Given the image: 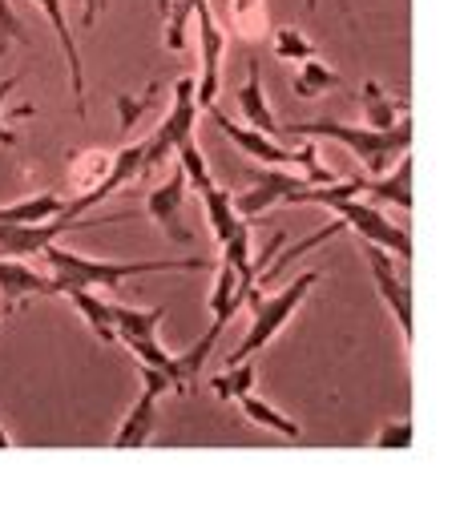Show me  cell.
Segmentation results:
<instances>
[{
  "mask_svg": "<svg viewBox=\"0 0 476 512\" xmlns=\"http://www.w3.org/2000/svg\"><path fill=\"white\" fill-rule=\"evenodd\" d=\"M41 259L57 283V295H65L69 287H101V291H117L126 279H138V275H202L210 271V259H150V263H105V259H85V254L69 250V246H57L49 242L41 250Z\"/></svg>",
  "mask_w": 476,
  "mask_h": 512,
  "instance_id": "6da1fadb",
  "label": "cell"
},
{
  "mask_svg": "<svg viewBox=\"0 0 476 512\" xmlns=\"http://www.w3.org/2000/svg\"><path fill=\"white\" fill-rule=\"evenodd\" d=\"M291 138H327V142H339L347 154L360 158V166L368 170V178L384 174L400 154L412 150V117L396 121L392 130H368V125H347V121H335V117H319V121H291L287 125Z\"/></svg>",
  "mask_w": 476,
  "mask_h": 512,
  "instance_id": "7a4b0ae2",
  "label": "cell"
},
{
  "mask_svg": "<svg viewBox=\"0 0 476 512\" xmlns=\"http://www.w3.org/2000/svg\"><path fill=\"white\" fill-rule=\"evenodd\" d=\"M315 283H319V271H303L295 283H287L283 291H275V295H263V287L255 283L251 291H247V303H251V311H255V319H251V331L243 335V343H238L234 351H230V359L226 363H238V359H251L255 351H263L283 327H287V319L303 307V299L315 291Z\"/></svg>",
  "mask_w": 476,
  "mask_h": 512,
  "instance_id": "3957f363",
  "label": "cell"
},
{
  "mask_svg": "<svg viewBox=\"0 0 476 512\" xmlns=\"http://www.w3.org/2000/svg\"><path fill=\"white\" fill-rule=\"evenodd\" d=\"M206 113H210V121L218 125V130L226 134V142H234L238 150H243L247 158H255L259 166H295V170H303V178H307V182H315V186L335 182V174H331V170H323V162H319L315 146H303V150L283 146V142H275V138H271V134H263V130H251V125L230 121L218 105H210Z\"/></svg>",
  "mask_w": 476,
  "mask_h": 512,
  "instance_id": "277c9868",
  "label": "cell"
},
{
  "mask_svg": "<svg viewBox=\"0 0 476 512\" xmlns=\"http://www.w3.org/2000/svg\"><path fill=\"white\" fill-rule=\"evenodd\" d=\"M194 121H198V101H194V77H182L174 85V105L162 117V125L146 138V174L174 162L178 146L186 138H194Z\"/></svg>",
  "mask_w": 476,
  "mask_h": 512,
  "instance_id": "5b68a950",
  "label": "cell"
},
{
  "mask_svg": "<svg viewBox=\"0 0 476 512\" xmlns=\"http://www.w3.org/2000/svg\"><path fill=\"white\" fill-rule=\"evenodd\" d=\"M315 182H307L303 174H291L287 166H263V170H251V190H243L234 198V210L243 214V218H259V214H267L275 202H299L303 206V198H307V190H311Z\"/></svg>",
  "mask_w": 476,
  "mask_h": 512,
  "instance_id": "8992f818",
  "label": "cell"
},
{
  "mask_svg": "<svg viewBox=\"0 0 476 512\" xmlns=\"http://www.w3.org/2000/svg\"><path fill=\"white\" fill-rule=\"evenodd\" d=\"M170 392V379L158 371V367H146L142 363V396L138 404L130 408V416L122 420L113 436V448H146L154 440V428H158V400Z\"/></svg>",
  "mask_w": 476,
  "mask_h": 512,
  "instance_id": "52a82bcc",
  "label": "cell"
},
{
  "mask_svg": "<svg viewBox=\"0 0 476 512\" xmlns=\"http://www.w3.org/2000/svg\"><path fill=\"white\" fill-rule=\"evenodd\" d=\"M364 259H368V267H372L376 291H380L384 307L392 311V319H396V327H400L404 343H412V323H416V307H412V291H408L404 275H400V271L392 267V254H388L384 246H376V242H364Z\"/></svg>",
  "mask_w": 476,
  "mask_h": 512,
  "instance_id": "ba28073f",
  "label": "cell"
},
{
  "mask_svg": "<svg viewBox=\"0 0 476 512\" xmlns=\"http://www.w3.org/2000/svg\"><path fill=\"white\" fill-rule=\"evenodd\" d=\"M41 295H57L53 275H41L37 267H29L21 259H9V254H0V299H5V315L17 311L29 299H41Z\"/></svg>",
  "mask_w": 476,
  "mask_h": 512,
  "instance_id": "9c48e42d",
  "label": "cell"
},
{
  "mask_svg": "<svg viewBox=\"0 0 476 512\" xmlns=\"http://www.w3.org/2000/svg\"><path fill=\"white\" fill-rule=\"evenodd\" d=\"M174 170L166 174V182L162 186H154L150 190V198H146V210H150V218L174 238V242H190V230H186V222H182V202H186V174H182V166L178 162H170Z\"/></svg>",
  "mask_w": 476,
  "mask_h": 512,
  "instance_id": "30bf717a",
  "label": "cell"
},
{
  "mask_svg": "<svg viewBox=\"0 0 476 512\" xmlns=\"http://www.w3.org/2000/svg\"><path fill=\"white\" fill-rule=\"evenodd\" d=\"M360 194H368L372 206H400V210H412V158L400 154L384 174L364 178V182H360Z\"/></svg>",
  "mask_w": 476,
  "mask_h": 512,
  "instance_id": "8fae6325",
  "label": "cell"
},
{
  "mask_svg": "<svg viewBox=\"0 0 476 512\" xmlns=\"http://www.w3.org/2000/svg\"><path fill=\"white\" fill-rule=\"evenodd\" d=\"M33 5L45 13V21L53 25L61 49H65V61H69V81H73V97H77V113L85 117V69H81V49H77V37L69 33V21H65V5L61 0H33Z\"/></svg>",
  "mask_w": 476,
  "mask_h": 512,
  "instance_id": "7c38bea8",
  "label": "cell"
},
{
  "mask_svg": "<svg viewBox=\"0 0 476 512\" xmlns=\"http://www.w3.org/2000/svg\"><path fill=\"white\" fill-rule=\"evenodd\" d=\"M234 101H238V109H243V117H247V125L251 130H263V134H279V121H275V113H271V105H267V93H263V69H259V61L251 57L247 61V81H243V89L234 93Z\"/></svg>",
  "mask_w": 476,
  "mask_h": 512,
  "instance_id": "4fadbf2b",
  "label": "cell"
},
{
  "mask_svg": "<svg viewBox=\"0 0 476 512\" xmlns=\"http://www.w3.org/2000/svg\"><path fill=\"white\" fill-rule=\"evenodd\" d=\"M202 194V210H206V222H210V230H214V242L222 246V242H230L238 230H247L251 226V218H243L234 210V198L218 186V182H210L206 190H198Z\"/></svg>",
  "mask_w": 476,
  "mask_h": 512,
  "instance_id": "5bb4252c",
  "label": "cell"
},
{
  "mask_svg": "<svg viewBox=\"0 0 476 512\" xmlns=\"http://www.w3.org/2000/svg\"><path fill=\"white\" fill-rule=\"evenodd\" d=\"M65 295H69V303L77 307V315L89 323V331H93L101 343H117L113 307H109V299H101V295H97V287H69Z\"/></svg>",
  "mask_w": 476,
  "mask_h": 512,
  "instance_id": "9a60e30c",
  "label": "cell"
},
{
  "mask_svg": "<svg viewBox=\"0 0 476 512\" xmlns=\"http://www.w3.org/2000/svg\"><path fill=\"white\" fill-rule=\"evenodd\" d=\"M109 307H113L117 343H130V339H150V335H158V327L166 323V307H150V311H142V307L117 303V299H109Z\"/></svg>",
  "mask_w": 476,
  "mask_h": 512,
  "instance_id": "2e32d148",
  "label": "cell"
},
{
  "mask_svg": "<svg viewBox=\"0 0 476 512\" xmlns=\"http://www.w3.org/2000/svg\"><path fill=\"white\" fill-rule=\"evenodd\" d=\"M360 105H364V117H368V130H392L396 121L408 117V101H396L380 81H368L360 89Z\"/></svg>",
  "mask_w": 476,
  "mask_h": 512,
  "instance_id": "e0dca14e",
  "label": "cell"
},
{
  "mask_svg": "<svg viewBox=\"0 0 476 512\" xmlns=\"http://www.w3.org/2000/svg\"><path fill=\"white\" fill-rule=\"evenodd\" d=\"M238 408H243V416L251 420V424H259V428H271V432H279L283 440H303V428L295 424V420H287L271 400H263L259 392H247V396H238Z\"/></svg>",
  "mask_w": 476,
  "mask_h": 512,
  "instance_id": "ac0fdd59",
  "label": "cell"
},
{
  "mask_svg": "<svg viewBox=\"0 0 476 512\" xmlns=\"http://www.w3.org/2000/svg\"><path fill=\"white\" fill-rule=\"evenodd\" d=\"M335 85H343V77H339L331 65H323V61H315V57L299 61V73H295V97H299V101H315V97H323V93L335 89Z\"/></svg>",
  "mask_w": 476,
  "mask_h": 512,
  "instance_id": "d6986e66",
  "label": "cell"
},
{
  "mask_svg": "<svg viewBox=\"0 0 476 512\" xmlns=\"http://www.w3.org/2000/svg\"><path fill=\"white\" fill-rule=\"evenodd\" d=\"M255 379H259L255 363H251V359H238V363H226V371L210 379V392H214L218 400H238V396L255 392Z\"/></svg>",
  "mask_w": 476,
  "mask_h": 512,
  "instance_id": "ffe728a7",
  "label": "cell"
},
{
  "mask_svg": "<svg viewBox=\"0 0 476 512\" xmlns=\"http://www.w3.org/2000/svg\"><path fill=\"white\" fill-rule=\"evenodd\" d=\"M109 166H113V154H105V150H85V154H77V158H73L69 186H73L77 194H89V190H97V186L105 182Z\"/></svg>",
  "mask_w": 476,
  "mask_h": 512,
  "instance_id": "44dd1931",
  "label": "cell"
},
{
  "mask_svg": "<svg viewBox=\"0 0 476 512\" xmlns=\"http://www.w3.org/2000/svg\"><path fill=\"white\" fill-rule=\"evenodd\" d=\"M230 29L238 37H263L267 33V0H230Z\"/></svg>",
  "mask_w": 476,
  "mask_h": 512,
  "instance_id": "7402d4cb",
  "label": "cell"
},
{
  "mask_svg": "<svg viewBox=\"0 0 476 512\" xmlns=\"http://www.w3.org/2000/svg\"><path fill=\"white\" fill-rule=\"evenodd\" d=\"M194 5H198V0H170V9H166V45L174 53L186 49V25L194 17Z\"/></svg>",
  "mask_w": 476,
  "mask_h": 512,
  "instance_id": "603a6c76",
  "label": "cell"
},
{
  "mask_svg": "<svg viewBox=\"0 0 476 512\" xmlns=\"http://www.w3.org/2000/svg\"><path fill=\"white\" fill-rule=\"evenodd\" d=\"M271 45H275V57L279 61H307V57H315V45L299 33V29H275L271 33Z\"/></svg>",
  "mask_w": 476,
  "mask_h": 512,
  "instance_id": "cb8c5ba5",
  "label": "cell"
},
{
  "mask_svg": "<svg viewBox=\"0 0 476 512\" xmlns=\"http://www.w3.org/2000/svg\"><path fill=\"white\" fill-rule=\"evenodd\" d=\"M25 45L29 41V33H25V25H21V17H17V9H13V0H0V53H5V45Z\"/></svg>",
  "mask_w": 476,
  "mask_h": 512,
  "instance_id": "d4e9b609",
  "label": "cell"
},
{
  "mask_svg": "<svg viewBox=\"0 0 476 512\" xmlns=\"http://www.w3.org/2000/svg\"><path fill=\"white\" fill-rule=\"evenodd\" d=\"M416 444V428L408 424V420H400V424H388V428H380V436H376V448H396V452H408Z\"/></svg>",
  "mask_w": 476,
  "mask_h": 512,
  "instance_id": "484cf974",
  "label": "cell"
},
{
  "mask_svg": "<svg viewBox=\"0 0 476 512\" xmlns=\"http://www.w3.org/2000/svg\"><path fill=\"white\" fill-rule=\"evenodd\" d=\"M17 81H21V77H5V81H0V109H5L9 93L17 89ZM0 146H17V134H13V125H9L5 117H0Z\"/></svg>",
  "mask_w": 476,
  "mask_h": 512,
  "instance_id": "4316f807",
  "label": "cell"
},
{
  "mask_svg": "<svg viewBox=\"0 0 476 512\" xmlns=\"http://www.w3.org/2000/svg\"><path fill=\"white\" fill-rule=\"evenodd\" d=\"M101 5H105V0H85V17H81V21H85V25H93V21H97V9H101Z\"/></svg>",
  "mask_w": 476,
  "mask_h": 512,
  "instance_id": "83f0119b",
  "label": "cell"
},
{
  "mask_svg": "<svg viewBox=\"0 0 476 512\" xmlns=\"http://www.w3.org/2000/svg\"><path fill=\"white\" fill-rule=\"evenodd\" d=\"M0 448H13V436H9L5 428H0Z\"/></svg>",
  "mask_w": 476,
  "mask_h": 512,
  "instance_id": "f1b7e54d",
  "label": "cell"
},
{
  "mask_svg": "<svg viewBox=\"0 0 476 512\" xmlns=\"http://www.w3.org/2000/svg\"><path fill=\"white\" fill-rule=\"evenodd\" d=\"M158 9H162V17H166V9H170V0H158Z\"/></svg>",
  "mask_w": 476,
  "mask_h": 512,
  "instance_id": "f546056e",
  "label": "cell"
},
{
  "mask_svg": "<svg viewBox=\"0 0 476 512\" xmlns=\"http://www.w3.org/2000/svg\"><path fill=\"white\" fill-rule=\"evenodd\" d=\"M315 5H319V0H307V9H315Z\"/></svg>",
  "mask_w": 476,
  "mask_h": 512,
  "instance_id": "4dcf8cb0",
  "label": "cell"
}]
</instances>
